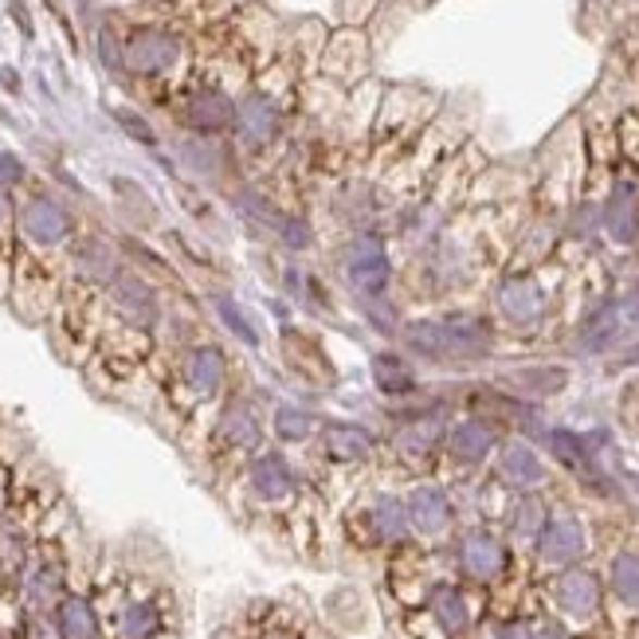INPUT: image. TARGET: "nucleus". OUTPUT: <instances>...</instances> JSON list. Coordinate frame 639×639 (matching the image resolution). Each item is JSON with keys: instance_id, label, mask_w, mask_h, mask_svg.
<instances>
[{"instance_id": "f257e3e1", "label": "nucleus", "mask_w": 639, "mask_h": 639, "mask_svg": "<svg viewBox=\"0 0 639 639\" xmlns=\"http://www.w3.org/2000/svg\"><path fill=\"white\" fill-rule=\"evenodd\" d=\"M396 428L384 440V459L393 463L404 479H432L443 463L447 443V408L443 404H416V408H393Z\"/></svg>"}, {"instance_id": "f03ea898", "label": "nucleus", "mask_w": 639, "mask_h": 639, "mask_svg": "<svg viewBox=\"0 0 639 639\" xmlns=\"http://www.w3.org/2000/svg\"><path fill=\"white\" fill-rule=\"evenodd\" d=\"M342 533L345 541L361 553H381L393 557L396 550L413 545V521H408V506H404V491L396 487H373L354 499V506L342 514Z\"/></svg>"}, {"instance_id": "7ed1b4c3", "label": "nucleus", "mask_w": 639, "mask_h": 639, "mask_svg": "<svg viewBox=\"0 0 639 639\" xmlns=\"http://www.w3.org/2000/svg\"><path fill=\"white\" fill-rule=\"evenodd\" d=\"M244 487L247 499L259 514H286L295 511V502L306 494V479L295 467V459L283 447H259L244 463Z\"/></svg>"}, {"instance_id": "20e7f679", "label": "nucleus", "mask_w": 639, "mask_h": 639, "mask_svg": "<svg viewBox=\"0 0 639 639\" xmlns=\"http://www.w3.org/2000/svg\"><path fill=\"white\" fill-rule=\"evenodd\" d=\"M404 506H408V521H413V538L423 550H443L452 545L459 533V511H455V494L447 482L432 479H413L404 487Z\"/></svg>"}, {"instance_id": "39448f33", "label": "nucleus", "mask_w": 639, "mask_h": 639, "mask_svg": "<svg viewBox=\"0 0 639 639\" xmlns=\"http://www.w3.org/2000/svg\"><path fill=\"white\" fill-rule=\"evenodd\" d=\"M12 592L21 597L28 616H51L56 612V604L71 592V569L60 541H36L24 573L12 580Z\"/></svg>"}, {"instance_id": "423d86ee", "label": "nucleus", "mask_w": 639, "mask_h": 639, "mask_svg": "<svg viewBox=\"0 0 639 639\" xmlns=\"http://www.w3.org/2000/svg\"><path fill=\"white\" fill-rule=\"evenodd\" d=\"M455 577L471 589H494L511 573V545L491 526H467L452 541Z\"/></svg>"}, {"instance_id": "0eeeda50", "label": "nucleus", "mask_w": 639, "mask_h": 639, "mask_svg": "<svg viewBox=\"0 0 639 639\" xmlns=\"http://www.w3.org/2000/svg\"><path fill=\"white\" fill-rule=\"evenodd\" d=\"M165 631H177L173 624V597L169 589H138L130 580V592L122 609L110 616L107 636L110 639H158Z\"/></svg>"}, {"instance_id": "6e6552de", "label": "nucleus", "mask_w": 639, "mask_h": 639, "mask_svg": "<svg viewBox=\"0 0 639 639\" xmlns=\"http://www.w3.org/2000/svg\"><path fill=\"white\" fill-rule=\"evenodd\" d=\"M342 279L357 303H373V298L389 295V286H393V256H389L384 239L373 236V232L354 236V244L345 247L342 256Z\"/></svg>"}, {"instance_id": "1a4fd4ad", "label": "nucleus", "mask_w": 639, "mask_h": 639, "mask_svg": "<svg viewBox=\"0 0 639 639\" xmlns=\"http://www.w3.org/2000/svg\"><path fill=\"white\" fill-rule=\"evenodd\" d=\"M315 447L325 471H365V467L381 463L384 452V443L377 440L373 428H365L357 420H325Z\"/></svg>"}, {"instance_id": "9d476101", "label": "nucleus", "mask_w": 639, "mask_h": 639, "mask_svg": "<svg viewBox=\"0 0 639 639\" xmlns=\"http://www.w3.org/2000/svg\"><path fill=\"white\" fill-rule=\"evenodd\" d=\"M585 553H589V530H585V521L573 511H550V521H545V530H541L538 545H533V557H538L541 569L550 573L573 569V565L585 561Z\"/></svg>"}, {"instance_id": "9b49d317", "label": "nucleus", "mask_w": 639, "mask_h": 639, "mask_svg": "<svg viewBox=\"0 0 639 639\" xmlns=\"http://www.w3.org/2000/svg\"><path fill=\"white\" fill-rule=\"evenodd\" d=\"M550 600L553 609L565 619H573V624H592L600 616V609H604V585H600V577L592 569L573 565V569L553 573Z\"/></svg>"}, {"instance_id": "f8f14e48", "label": "nucleus", "mask_w": 639, "mask_h": 639, "mask_svg": "<svg viewBox=\"0 0 639 639\" xmlns=\"http://www.w3.org/2000/svg\"><path fill=\"white\" fill-rule=\"evenodd\" d=\"M499 452V432L482 416H463L447 423V443H443V463L455 467L459 475L479 471L482 463Z\"/></svg>"}, {"instance_id": "ddd939ff", "label": "nucleus", "mask_w": 639, "mask_h": 639, "mask_svg": "<svg viewBox=\"0 0 639 639\" xmlns=\"http://www.w3.org/2000/svg\"><path fill=\"white\" fill-rule=\"evenodd\" d=\"M423 609H428V616H432L452 639L471 636V631L479 628V604H475V589H471V585H463L459 577H440V580H435L432 589H428Z\"/></svg>"}, {"instance_id": "4468645a", "label": "nucleus", "mask_w": 639, "mask_h": 639, "mask_svg": "<svg viewBox=\"0 0 639 639\" xmlns=\"http://www.w3.org/2000/svg\"><path fill=\"white\" fill-rule=\"evenodd\" d=\"M443 345H447V365H471L491 357L494 349V330L482 322L471 310H455V315H443Z\"/></svg>"}, {"instance_id": "2eb2a0df", "label": "nucleus", "mask_w": 639, "mask_h": 639, "mask_svg": "<svg viewBox=\"0 0 639 639\" xmlns=\"http://www.w3.org/2000/svg\"><path fill=\"white\" fill-rule=\"evenodd\" d=\"M181 381L197 401H212V396L224 393L228 384V357L220 345L197 342L181 354Z\"/></svg>"}, {"instance_id": "dca6fc26", "label": "nucleus", "mask_w": 639, "mask_h": 639, "mask_svg": "<svg viewBox=\"0 0 639 639\" xmlns=\"http://www.w3.org/2000/svg\"><path fill=\"white\" fill-rule=\"evenodd\" d=\"M212 443H217V452L224 455H239V459H251V455L263 447V420L256 416V408L244 401H232L220 413L217 428H212Z\"/></svg>"}, {"instance_id": "f3484780", "label": "nucleus", "mask_w": 639, "mask_h": 639, "mask_svg": "<svg viewBox=\"0 0 639 639\" xmlns=\"http://www.w3.org/2000/svg\"><path fill=\"white\" fill-rule=\"evenodd\" d=\"M494 467H499V482L502 487H511L518 494H533L541 482L550 479L545 471V459L538 455V447L526 440H506L499 443V452H494Z\"/></svg>"}, {"instance_id": "a211bd4d", "label": "nucleus", "mask_w": 639, "mask_h": 639, "mask_svg": "<svg viewBox=\"0 0 639 639\" xmlns=\"http://www.w3.org/2000/svg\"><path fill=\"white\" fill-rule=\"evenodd\" d=\"M110 306H114V315L126 318L130 330H142V334H149L161 315L153 286H149L146 279L130 275V271H122V275L110 283Z\"/></svg>"}, {"instance_id": "6ab92c4d", "label": "nucleus", "mask_w": 639, "mask_h": 639, "mask_svg": "<svg viewBox=\"0 0 639 639\" xmlns=\"http://www.w3.org/2000/svg\"><path fill=\"white\" fill-rule=\"evenodd\" d=\"M369 377H373V389L384 401L404 404L420 393V373L408 354H396V349H377L369 357Z\"/></svg>"}, {"instance_id": "aec40b11", "label": "nucleus", "mask_w": 639, "mask_h": 639, "mask_svg": "<svg viewBox=\"0 0 639 639\" xmlns=\"http://www.w3.org/2000/svg\"><path fill=\"white\" fill-rule=\"evenodd\" d=\"M177 40L169 36V32H158V28H142L130 36L126 44V67L134 71V75H161V71H169L173 63H177Z\"/></svg>"}, {"instance_id": "412c9836", "label": "nucleus", "mask_w": 639, "mask_h": 639, "mask_svg": "<svg viewBox=\"0 0 639 639\" xmlns=\"http://www.w3.org/2000/svg\"><path fill=\"white\" fill-rule=\"evenodd\" d=\"M51 619H56V628H60L63 639H102L107 636V619H102L99 604H95L90 592L71 589L67 597L56 604Z\"/></svg>"}, {"instance_id": "4be33fe9", "label": "nucleus", "mask_w": 639, "mask_h": 639, "mask_svg": "<svg viewBox=\"0 0 639 639\" xmlns=\"http://www.w3.org/2000/svg\"><path fill=\"white\" fill-rule=\"evenodd\" d=\"M499 310L511 325H533L545 315V295L533 275H511L499 283Z\"/></svg>"}, {"instance_id": "5701e85b", "label": "nucleus", "mask_w": 639, "mask_h": 639, "mask_svg": "<svg viewBox=\"0 0 639 639\" xmlns=\"http://www.w3.org/2000/svg\"><path fill=\"white\" fill-rule=\"evenodd\" d=\"M36 541H40L36 538V526L28 518H21L16 511H9L0 518V577L9 580V585L24 573Z\"/></svg>"}, {"instance_id": "b1692460", "label": "nucleus", "mask_w": 639, "mask_h": 639, "mask_svg": "<svg viewBox=\"0 0 639 639\" xmlns=\"http://www.w3.org/2000/svg\"><path fill=\"white\" fill-rule=\"evenodd\" d=\"M21 228H24V236H28L32 244L56 247V244H63V239L71 236V217L63 212L60 205H56V200L40 197V200H32V205L21 212Z\"/></svg>"}, {"instance_id": "393cba45", "label": "nucleus", "mask_w": 639, "mask_h": 639, "mask_svg": "<svg viewBox=\"0 0 639 639\" xmlns=\"http://www.w3.org/2000/svg\"><path fill=\"white\" fill-rule=\"evenodd\" d=\"M604 228H609V236L616 244H636L639 236V188L631 181H619L612 188L609 208H604Z\"/></svg>"}, {"instance_id": "a878e982", "label": "nucleus", "mask_w": 639, "mask_h": 639, "mask_svg": "<svg viewBox=\"0 0 639 639\" xmlns=\"http://www.w3.org/2000/svg\"><path fill=\"white\" fill-rule=\"evenodd\" d=\"M401 345L404 354L428 365H447V345H443V325L440 318H413L401 322Z\"/></svg>"}, {"instance_id": "bb28decb", "label": "nucleus", "mask_w": 639, "mask_h": 639, "mask_svg": "<svg viewBox=\"0 0 639 639\" xmlns=\"http://www.w3.org/2000/svg\"><path fill=\"white\" fill-rule=\"evenodd\" d=\"M502 518H506V533H511L518 545H530L533 550L541 530H545V521H550V506H545L538 494H518Z\"/></svg>"}, {"instance_id": "cd10ccee", "label": "nucleus", "mask_w": 639, "mask_h": 639, "mask_svg": "<svg viewBox=\"0 0 639 639\" xmlns=\"http://www.w3.org/2000/svg\"><path fill=\"white\" fill-rule=\"evenodd\" d=\"M502 384H511L518 401H541V396H553L569 384V369L561 365H533V369H514V373L502 377Z\"/></svg>"}, {"instance_id": "c85d7f7f", "label": "nucleus", "mask_w": 639, "mask_h": 639, "mask_svg": "<svg viewBox=\"0 0 639 639\" xmlns=\"http://www.w3.org/2000/svg\"><path fill=\"white\" fill-rule=\"evenodd\" d=\"M619 325H624L619 298L616 303H604L600 310H592V315L585 318V325L577 330V354H600V349H609L619 337Z\"/></svg>"}, {"instance_id": "c756f323", "label": "nucleus", "mask_w": 639, "mask_h": 639, "mask_svg": "<svg viewBox=\"0 0 639 639\" xmlns=\"http://www.w3.org/2000/svg\"><path fill=\"white\" fill-rule=\"evenodd\" d=\"M325 420L318 413H310V408H298V404H283V408H275V416H271V432H275L279 443H318V435H322Z\"/></svg>"}, {"instance_id": "7c9ffc66", "label": "nucleus", "mask_w": 639, "mask_h": 639, "mask_svg": "<svg viewBox=\"0 0 639 639\" xmlns=\"http://www.w3.org/2000/svg\"><path fill=\"white\" fill-rule=\"evenodd\" d=\"M236 130H239V138H244L247 146H267L279 130L275 107H271L263 95H251V99L236 107Z\"/></svg>"}, {"instance_id": "2f4dec72", "label": "nucleus", "mask_w": 639, "mask_h": 639, "mask_svg": "<svg viewBox=\"0 0 639 639\" xmlns=\"http://www.w3.org/2000/svg\"><path fill=\"white\" fill-rule=\"evenodd\" d=\"M185 119H188V126L193 130H224L228 122L236 119V107H232V99L228 95H220V90H197L193 95V102H188V110H185Z\"/></svg>"}, {"instance_id": "473e14b6", "label": "nucleus", "mask_w": 639, "mask_h": 639, "mask_svg": "<svg viewBox=\"0 0 639 639\" xmlns=\"http://www.w3.org/2000/svg\"><path fill=\"white\" fill-rule=\"evenodd\" d=\"M609 592L616 604H624L628 612H639V553L619 550L609 565Z\"/></svg>"}, {"instance_id": "72a5a7b5", "label": "nucleus", "mask_w": 639, "mask_h": 639, "mask_svg": "<svg viewBox=\"0 0 639 639\" xmlns=\"http://www.w3.org/2000/svg\"><path fill=\"white\" fill-rule=\"evenodd\" d=\"M75 267H79L83 279H90V283H107V286L122 275L114 251H110L107 244H99V239H87V244L75 251Z\"/></svg>"}, {"instance_id": "f704fd0d", "label": "nucleus", "mask_w": 639, "mask_h": 639, "mask_svg": "<svg viewBox=\"0 0 639 639\" xmlns=\"http://www.w3.org/2000/svg\"><path fill=\"white\" fill-rule=\"evenodd\" d=\"M212 306H217L220 322H224L228 330H232V334L239 337V342L256 349V345H259V325L244 315V306H239L236 298H228V295H217V298H212Z\"/></svg>"}, {"instance_id": "c9c22d12", "label": "nucleus", "mask_w": 639, "mask_h": 639, "mask_svg": "<svg viewBox=\"0 0 639 639\" xmlns=\"http://www.w3.org/2000/svg\"><path fill=\"white\" fill-rule=\"evenodd\" d=\"M275 236L283 239V247H291V251H306V247H315V232H310V224H306L303 217H283V224H279Z\"/></svg>"}, {"instance_id": "e433bc0d", "label": "nucleus", "mask_w": 639, "mask_h": 639, "mask_svg": "<svg viewBox=\"0 0 639 639\" xmlns=\"http://www.w3.org/2000/svg\"><path fill=\"white\" fill-rule=\"evenodd\" d=\"M114 119H119V126L126 130L130 138H138L142 146H158V134H153V126H149L142 114H134V110H114Z\"/></svg>"}, {"instance_id": "4c0bfd02", "label": "nucleus", "mask_w": 639, "mask_h": 639, "mask_svg": "<svg viewBox=\"0 0 639 639\" xmlns=\"http://www.w3.org/2000/svg\"><path fill=\"white\" fill-rule=\"evenodd\" d=\"M21 639H63V636H60V628H56V619L51 616H28Z\"/></svg>"}, {"instance_id": "58836bf2", "label": "nucleus", "mask_w": 639, "mask_h": 639, "mask_svg": "<svg viewBox=\"0 0 639 639\" xmlns=\"http://www.w3.org/2000/svg\"><path fill=\"white\" fill-rule=\"evenodd\" d=\"M12 491H16V482H12V467L0 459V518L12 511Z\"/></svg>"}, {"instance_id": "ea45409f", "label": "nucleus", "mask_w": 639, "mask_h": 639, "mask_svg": "<svg viewBox=\"0 0 639 639\" xmlns=\"http://www.w3.org/2000/svg\"><path fill=\"white\" fill-rule=\"evenodd\" d=\"M494 639H538V636H533V624H530V619H506Z\"/></svg>"}, {"instance_id": "a19ab883", "label": "nucleus", "mask_w": 639, "mask_h": 639, "mask_svg": "<svg viewBox=\"0 0 639 639\" xmlns=\"http://www.w3.org/2000/svg\"><path fill=\"white\" fill-rule=\"evenodd\" d=\"M21 161L16 158H9V153H0V188L4 185H16V181H21Z\"/></svg>"}, {"instance_id": "79ce46f5", "label": "nucleus", "mask_w": 639, "mask_h": 639, "mask_svg": "<svg viewBox=\"0 0 639 639\" xmlns=\"http://www.w3.org/2000/svg\"><path fill=\"white\" fill-rule=\"evenodd\" d=\"M533 636L538 639H569V631H565V624H557V619H541V624H533Z\"/></svg>"}, {"instance_id": "37998d69", "label": "nucleus", "mask_w": 639, "mask_h": 639, "mask_svg": "<svg viewBox=\"0 0 639 639\" xmlns=\"http://www.w3.org/2000/svg\"><path fill=\"white\" fill-rule=\"evenodd\" d=\"M619 310H624V322H639V283L619 298Z\"/></svg>"}, {"instance_id": "c03bdc74", "label": "nucleus", "mask_w": 639, "mask_h": 639, "mask_svg": "<svg viewBox=\"0 0 639 639\" xmlns=\"http://www.w3.org/2000/svg\"><path fill=\"white\" fill-rule=\"evenodd\" d=\"M12 589V585H9V580H4V577H0V597H4V592H9Z\"/></svg>"}, {"instance_id": "a18cd8bd", "label": "nucleus", "mask_w": 639, "mask_h": 639, "mask_svg": "<svg viewBox=\"0 0 639 639\" xmlns=\"http://www.w3.org/2000/svg\"><path fill=\"white\" fill-rule=\"evenodd\" d=\"M158 639H181V631H165V636H158Z\"/></svg>"}, {"instance_id": "49530a36", "label": "nucleus", "mask_w": 639, "mask_h": 639, "mask_svg": "<svg viewBox=\"0 0 639 639\" xmlns=\"http://www.w3.org/2000/svg\"><path fill=\"white\" fill-rule=\"evenodd\" d=\"M102 639H110V636H102Z\"/></svg>"}]
</instances>
